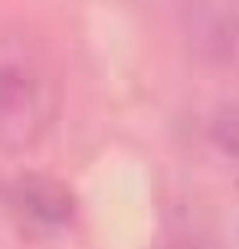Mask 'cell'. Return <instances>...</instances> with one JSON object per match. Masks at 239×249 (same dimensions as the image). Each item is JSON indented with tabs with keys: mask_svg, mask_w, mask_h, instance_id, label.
I'll return each instance as SVG.
<instances>
[{
	"mask_svg": "<svg viewBox=\"0 0 239 249\" xmlns=\"http://www.w3.org/2000/svg\"><path fill=\"white\" fill-rule=\"evenodd\" d=\"M59 69L46 43L0 26V151H26L59 115Z\"/></svg>",
	"mask_w": 239,
	"mask_h": 249,
	"instance_id": "1",
	"label": "cell"
},
{
	"mask_svg": "<svg viewBox=\"0 0 239 249\" xmlns=\"http://www.w3.org/2000/svg\"><path fill=\"white\" fill-rule=\"evenodd\" d=\"M187 50L206 75L239 79V0H187Z\"/></svg>",
	"mask_w": 239,
	"mask_h": 249,
	"instance_id": "2",
	"label": "cell"
},
{
	"mask_svg": "<svg viewBox=\"0 0 239 249\" xmlns=\"http://www.w3.org/2000/svg\"><path fill=\"white\" fill-rule=\"evenodd\" d=\"M10 200L23 213V220H30L39 230H59L76 213V200L69 194V187L43 174L20 177L10 187Z\"/></svg>",
	"mask_w": 239,
	"mask_h": 249,
	"instance_id": "3",
	"label": "cell"
},
{
	"mask_svg": "<svg viewBox=\"0 0 239 249\" xmlns=\"http://www.w3.org/2000/svg\"><path fill=\"white\" fill-rule=\"evenodd\" d=\"M213 141L226 151V154L239 158V108H226V112L213 122Z\"/></svg>",
	"mask_w": 239,
	"mask_h": 249,
	"instance_id": "4",
	"label": "cell"
},
{
	"mask_svg": "<svg viewBox=\"0 0 239 249\" xmlns=\"http://www.w3.org/2000/svg\"><path fill=\"white\" fill-rule=\"evenodd\" d=\"M213 243L210 239H203L197 230H187V226H177L174 233L167 236V246L164 249H210Z\"/></svg>",
	"mask_w": 239,
	"mask_h": 249,
	"instance_id": "5",
	"label": "cell"
}]
</instances>
